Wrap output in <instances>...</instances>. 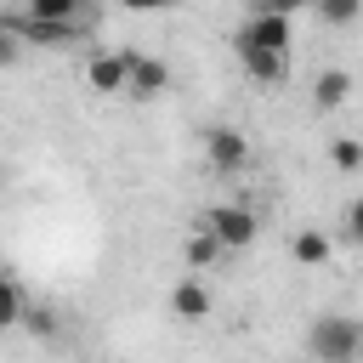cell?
Segmentation results:
<instances>
[{
  "instance_id": "1",
  "label": "cell",
  "mask_w": 363,
  "mask_h": 363,
  "mask_svg": "<svg viewBox=\"0 0 363 363\" xmlns=\"http://www.w3.org/2000/svg\"><path fill=\"white\" fill-rule=\"evenodd\" d=\"M357 340H363V323L346 318V312H318L306 323V352L312 363H357Z\"/></svg>"
},
{
  "instance_id": "2",
  "label": "cell",
  "mask_w": 363,
  "mask_h": 363,
  "mask_svg": "<svg viewBox=\"0 0 363 363\" xmlns=\"http://www.w3.org/2000/svg\"><path fill=\"white\" fill-rule=\"evenodd\" d=\"M204 227H210L227 250H250V244H255V233H261L255 210H244V204H216V210L204 216Z\"/></svg>"
},
{
  "instance_id": "3",
  "label": "cell",
  "mask_w": 363,
  "mask_h": 363,
  "mask_svg": "<svg viewBox=\"0 0 363 363\" xmlns=\"http://www.w3.org/2000/svg\"><path fill=\"white\" fill-rule=\"evenodd\" d=\"M204 159L233 176V170L250 164V136H244L238 125H210V130H204Z\"/></svg>"
},
{
  "instance_id": "4",
  "label": "cell",
  "mask_w": 363,
  "mask_h": 363,
  "mask_svg": "<svg viewBox=\"0 0 363 363\" xmlns=\"http://www.w3.org/2000/svg\"><path fill=\"white\" fill-rule=\"evenodd\" d=\"M85 85H91L96 96H125V91H130V57H125V51H96V57L85 62Z\"/></svg>"
},
{
  "instance_id": "5",
  "label": "cell",
  "mask_w": 363,
  "mask_h": 363,
  "mask_svg": "<svg viewBox=\"0 0 363 363\" xmlns=\"http://www.w3.org/2000/svg\"><path fill=\"white\" fill-rule=\"evenodd\" d=\"M6 28H11L17 40H34V45H68V40L79 34V17H28V11H23V17H11Z\"/></svg>"
},
{
  "instance_id": "6",
  "label": "cell",
  "mask_w": 363,
  "mask_h": 363,
  "mask_svg": "<svg viewBox=\"0 0 363 363\" xmlns=\"http://www.w3.org/2000/svg\"><path fill=\"white\" fill-rule=\"evenodd\" d=\"M125 57H130V96H159L170 85V68L159 57H147V51H125Z\"/></svg>"
},
{
  "instance_id": "7",
  "label": "cell",
  "mask_w": 363,
  "mask_h": 363,
  "mask_svg": "<svg viewBox=\"0 0 363 363\" xmlns=\"http://www.w3.org/2000/svg\"><path fill=\"white\" fill-rule=\"evenodd\" d=\"M346 96H352V74L346 68H323L318 85H312V108L318 113H335V108H346Z\"/></svg>"
},
{
  "instance_id": "8",
  "label": "cell",
  "mask_w": 363,
  "mask_h": 363,
  "mask_svg": "<svg viewBox=\"0 0 363 363\" xmlns=\"http://www.w3.org/2000/svg\"><path fill=\"white\" fill-rule=\"evenodd\" d=\"M170 312H176L182 323H199V318H210V289H204L199 278H182V284L170 289Z\"/></svg>"
},
{
  "instance_id": "9",
  "label": "cell",
  "mask_w": 363,
  "mask_h": 363,
  "mask_svg": "<svg viewBox=\"0 0 363 363\" xmlns=\"http://www.w3.org/2000/svg\"><path fill=\"white\" fill-rule=\"evenodd\" d=\"M289 255H295V267H323V261L335 255V244H329V233L301 227V233H295V244H289Z\"/></svg>"
},
{
  "instance_id": "10",
  "label": "cell",
  "mask_w": 363,
  "mask_h": 363,
  "mask_svg": "<svg viewBox=\"0 0 363 363\" xmlns=\"http://www.w3.org/2000/svg\"><path fill=\"white\" fill-rule=\"evenodd\" d=\"M221 255H227V244L199 221V227H193V238H187V267H193V272H204V267H216Z\"/></svg>"
},
{
  "instance_id": "11",
  "label": "cell",
  "mask_w": 363,
  "mask_h": 363,
  "mask_svg": "<svg viewBox=\"0 0 363 363\" xmlns=\"http://www.w3.org/2000/svg\"><path fill=\"white\" fill-rule=\"evenodd\" d=\"M329 28H352V23H363V0H318L312 6Z\"/></svg>"
},
{
  "instance_id": "12",
  "label": "cell",
  "mask_w": 363,
  "mask_h": 363,
  "mask_svg": "<svg viewBox=\"0 0 363 363\" xmlns=\"http://www.w3.org/2000/svg\"><path fill=\"white\" fill-rule=\"evenodd\" d=\"M23 318H28V301H23V284H17V278H6V284H0V323H6V329H17Z\"/></svg>"
},
{
  "instance_id": "13",
  "label": "cell",
  "mask_w": 363,
  "mask_h": 363,
  "mask_svg": "<svg viewBox=\"0 0 363 363\" xmlns=\"http://www.w3.org/2000/svg\"><path fill=\"white\" fill-rule=\"evenodd\" d=\"M329 164L335 170H363V142L357 136H335L329 142Z\"/></svg>"
},
{
  "instance_id": "14",
  "label": "cell",
  "mask_w": 363,
  "mask_h": 363,
  "mask_svg": "<svg viewBox=\"0 0 363 363\" xmlns=\"http://www.w3.org/2000/svg\"><path fill=\"white\" fill-rule=\"evenodd\" d=\"M23 329H28V335H40V340H51V335H57V312H51V306H28Z\"/></svg>"
},
{
  "instance_id": "15",
  "label": "cell",
  "mask_w": 363,
  "mask_h": 363,
  "mask_svg": "<svg viewBox=\"0 0 363 363\" xmlns=\"http://www.w3.org/2000/svg\"><path fill=\"white\" fill-rule=\"evenodd\" d=\"M340 238L363 250V199H352V204H346V216H340Z\"/></svg>"
},
{
  "instance_id": "16",
  "label": "cell",
  "mask_w": 363,
  "mask_h": 363,
  "mask_svg": "<svg viewBox=\"0 0 363 363\" xmlns=\"http://www.w3.org/2000/svg\"><path fill=\"white\" fill-rule=\"evenodd\" d=\"M28 17H79V0H28Z\"/></svg>"
},
{
  "instance_id": "17",
  "label": "cell",
  "mask_w": 363,
  "mask_h": 363,
  "mask_svg": "<svg viewBox=\"0 0 363 363\" xmlns=\"http://www.w3.org/2000/svg\"><path fill=\"white\" fill-rule=\"evenodd\" d=\"M250 11H278V17H295L301 6H318V0H244Z\"/></svg>"
},
{
  "instance_id": "18",
  "label": "cell",
  "mask_w": 363,
  "mask_h": 363,
  "mask_svg": "<svg viewBox=\"0 0 363 363\" xmlns=\"http://www.w3.org/2000/svg\"><path fill=\"white\" fill-rule=\"evenodd\" d=\"M119 6H130V11H170V6H182V0H119Z\"/></svg>"
},
{
  "instance_id": "19",
  "label": "cell",
  "mask_w": 363,
  "mask_h": 363,
  "mask_svg": "<svg viewBox=\"0 0 363 363\" xmlns=\"http://www.w3.org/2000/svg\"><path fill=\"white\" fill-rule=\"evenodd\" d=\"M357 363H363V340H357Z\"/></svg>"
}]
</instances>
